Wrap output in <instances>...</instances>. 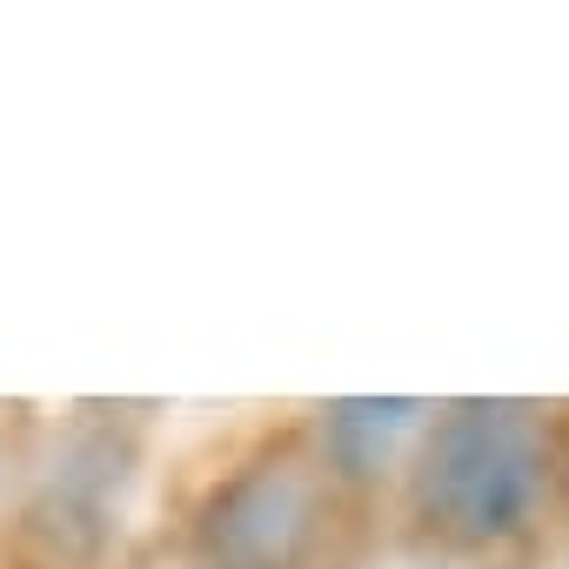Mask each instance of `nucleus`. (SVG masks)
Masks as SVG:
<instances>
[{"mask_svg":"<svg viewBox=\"0 0 569 569\" xmlns=\"http://www.w3.org/2000/svg\"><path fill=\"white\" fill-rule=\"evenodd\" d=\"M316 489L296 462H261L208 509V549L228 569H289L309 542Z\"/></svg>","mask_w":569,"mask_h":569,"instance_id":"f03ea898","label":"nucleus"},{"mask_svg":"<svg viewBox=\"0 0 569 569\" xmlns=\"http://www.w3.org/2000/svg\"><path fill=\"white\" fill-rule=\"evenodd\" d=\"M429 409L409 402V396H356V402H336L329 409V449L349 476H376L382 462H396V449L416 436Z\"/></svg>","mask_w":569,"mask_h":569,"instance_id":"7ed1b4c3","label":"nucleus"},{"mask_svg":"<svg viewBox=\"0 0 569 569\" xmlns=\"http://www.w3.org/2000/svg\"><path fill=\"white\" fill-rule=\"evenodd\" d=\"M542 489V429L522 402H456L422 449V516L462 542H496L529 522Z\"/></svg>","mask_w":569,"mask_h":569,"instance_id":"f257e3e1","label":"nucleus"}]
</instances>
